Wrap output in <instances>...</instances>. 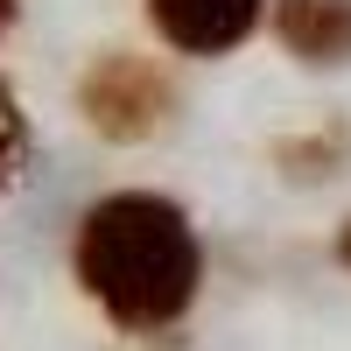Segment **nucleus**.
<instances>
[{"label":"nucleus","mask_w":351,"mask_h":351,"mask_svg":"<svg viewBox=\"0 0 351 351\" xmlns=\"http://www.w3.org/2000/svg\"><path fill=\"white\" fill-rule=\"evenodd\" d=\"M274 36L295 64H351V0H274Z\"/></svg>","instance_id":"20e7f679"},{"label":"nucleus","mask_w":351,"mask_h":351,"mask_svg":"<svg viewBox=\"0 0 351 351\" xmlns=\"http://www.w3.org/2000/svg\"><path fill=\"white\" fill-rule=\"evenodd\" d=\"M21 162H28V120H21V106H14V92L0 84V197L14 190V176H21Z\"/></svg>","instance_id":"39448f33"},{"label":"nucleus","mask_w":351,"mask_h":351,"mask_svg":"<svg viewBox=\"0 0 351 351\" xmlns=\"http://www.w3.org/2000/svg\"><path fill=\"white\" fill-rule=\"evenodd\" d=\"M14 14H21V0H0V36L14 28Z\"/></svg>","instance_id":"423d86ee"},{"label":"nucleus","mask_w":351,"mask_h":351,"mask_svg":"<svg viewBox=\"0 0 351 351\" xmlns=\"http://www.w3.org/2000/svg\"><path fill=\"white\" fill-rule=\"evenodd\" d=\"M77 288L120 330H176L204 288V239L162 190H112L77 218Z\"/></svg>","instance_id":"f257e3e1"},{"label":"nucleus","mask_w":351,"mask_h":351,"mask_svg":"<svg viewBox=\"0 0 351 351\" xmlns=\"http://www.w3.org/2000/svg\"><path fill=\"white\" fill-rule=\"evenodd\" d=\"M337 260L351 267V218H344V232H337Z\"/></svg>","instance_id":"0eeeda50"},{"label":"nucleus","mask_w":351,"mask_h":351,"mask_svg":"<svg viewBox=\"0 0 351 351\" xmlns=\"http://www.w3.org/2000/svg\"><path fill=\"white\" fill-rule=\"evenodd\" d=\"M77 106L106 141H155L176 120V77L155 56L134 49H106L92 71L77 77Z\"/></svg>","instance_id":"f03ea898"},{"label":"nucleus","mask_w":351,"mask_h":351,"mask_svg":"<svg viewBox=\"0 0 351 351\" xmlns=\"http://www.w3.org/2000/svg\"><path fill=\"white\" fill-rule=\"evenodd\" d=\"M155 21V36L183 56H232L260 21H267V0H141Z\"/></svg>","instance_id":"7ed1b4c3"}]
</instances>
